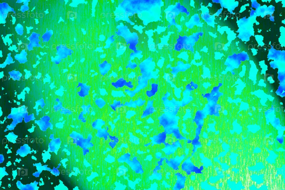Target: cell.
<instances>
[{"mask_svg": "<svg viewBox=\"0 0 285 190\" xmlns=\"http://www.w3.org/2000/svg\"><path fill=\"white\" fill-rule=\"evenodd\" d=\"M179 117L176 115L165 113L158 118L159 123L164 127L165 130L177 126Z\"/></svg>", "mask_w": 285, "mask_h": 190, "instance_id": "cell-1", "label": "cell"}, {"mask_svg": "<svg viewBox=\"0 0 285 190\" xmlns=\"http://www.w3.org/2000/svg\"><path fill=\"white\" fill-rule=\"evenodd\" d=\"M192 157H189L185 160L181 165V169L186 172L188 175L191 174V173H201V168L199 169L196 167L190 160Z\"/></svg>", "mask_w": 285, "mask_h": 190, "instance_id": "cell-2", "label": "cell"}, {"mask_svg": "<svg viewBox=\"0 0 285 190\" xmlns=\"http://www.w3.org/2000/svg\"><path fill=\"white\" fill-rule=\"evenodd\" d=\"M164 144L165 147L162 150L164 152L165 154L166 155H170L174 153L178 147L182 148L181 144L178 140L173 142L172 145L167 143Z\"/></svg>", "mask_w": 285, "mask_h": 190, "instance_id": "cell-3", "label": "cell"}, {"mask_svg": "<svg viewBox=\"0 0 285 190\" xmlns=\"http://www.w3.org/2000/svg\"><path fill=\"white\" fill-rule=\"evenodd\" d=\"M185 157V155H183L181 157L176 155L174 158H170L169 160L166 159L165 163L169 166L172 168L173 170H178L179 169L178 167L180 166L183 160L184 159Z\"/></svg>", "mask_w": 285, "mask_h": 190, "instance_id": "cell-4", "label": "cell"}, {"mask_svg": "<svg viewBox=\"0 0 285 190\" xmlns=\"http://www.w3.org/2000/svg\"><path fill=\"white\" fill-rule=\"evenodd\" d=\"M176 176L177 180L176 184L173 188V190H180L184 189L186 181V177L183 176V175L180 173H176Z\"/></svg>", "mask_w": 285, "mask_h": 190, "instance_id": "cell-5", "label": "cell"}, {"mask_svg": "<svg viewBox=\"0 0 285 190\" xmlns=\"http://www.w3.org/2000/svg\"><path fill=\"white\" fill-rule=\"evenodd\" d=\"M111 85L116 89L122 88L124 86L127 87L131 89H132L134 87L132 82L131 81L127 82L126 80L122 78H119L115 82H112L111 83Z\"/></svg>", "mask_w": 285, "mask_h": 190, "instance_id": "cell-6", "label": "cell"}, {"mask_svg": "<svg viewBox=\"0 0 285 190\" xmlns=\"http://www.w3.org/2000/svg\"><path fill=\"white\" fill-rule=\"evenodd\" d=\"M127 163L129 164V166L131 167L133 171L135 172L136 173L140 174L144 173L142 166L140 162L137 160V157H134L132 161L129 159L128 160Z\"/></svg>", "mask_w": 285, "mask_h": 190, "instance_id": "cell-7", "label": "cell"}, {"mask_svg": "<svg viewBox=\"0 0 285 190\" xmlns=\"http://www.w3.org/2000/svg\"><path fill=\"white\" fill-rule=\"evenodd\" d=\"M166 133L165 131L159 134L158 135L154 136L150 138L152 141V143L153 145H160L165 143L166 137Z\"/></svg>", "mask_w": 285, "mask_h": 190, "instance_id": "cell-8", "label": "cell"}, {"mask_svg": "<svg viewBox=\"0 0 285 190\" xmlns=\"http://www.w3.org/2000/svg\"><path fill=\"white\" fill-rule=\"evenodd\" d=\"M78 88L80 87L81 90L78 92V94L81 97H85L89 94V91L90 90V87L85 84L81 83H78Z\"/></svg>", "mask_w": 285, "mask_h": 190, "instance_id": "cell-9", "label": "cell"}, {"mask_svg": "<svg viewBox=\"0 0 285 190\" xmlns=\"http://www.w3.org/2000/svg\"><path fill=\"white\" fill-rule=\"evenodd\" d=\"M153 100L148 101L147 103L146 108L144 111L143 114L141 116V119L145 118L147 116L153 114L155 111L154 108L153 106Z\"/></svg>", "mask_w": 285, "mask_h": 190, "instance_id": "cell-10", "label": "cell"}, {"mask_svg": "<svg viewBox=\"0 0 285 190\" xmlns=\"http://www.w3.org/2000/svg\"><path fill=\"white\" fill-rule=\"evenodd\" d=\"M145 100H143L140 98H139L138 100L134 101H131L129 102H127L124 103L123 106H127L129 107L136 108L138 107H140L145 104Z\"/></svg>", "mask_w": 285, "mask_h": 190, "instance_id": "cell-11", "label": "cell"}, {"mask_svg": "<svg viewBox=\"0 0 285 190\" xmlns=\"http://www.w3.org/2000/svg\"><path fill=\"white\" fill-rule=\"evenodd\" d=\"M99 67L101 74L104 76L111 70L112 65L111 64L108 63L107 61H104L102 63L100 64Z\"/></svg>", "mask_w": 285, "mask_h": 190, "instance_id": "cell-12", "label": "cell"}, {"mask_svg": "<svg viewBox=\"0 0 285 190\" xmlns=\"http://www.w3.org/2000/svg\"><path fill=\"white\" fill-rule=\"evenodd\" d=\"M105 124V122L102 119H98L92 123V126L93 129L98 130L102 128Z\"/></svg>", "mask_w": 285, "mask_h": 190, "instance_id": "cell-13", "label": "cell"}, {"mask_svg": "<svg viewBox=\"0 0 285 190\" xmlns=\"http://www.w3.org/2000/svg\"><path fill=\"white\" fill-rule=\"evenodd\" d=\"M158 85L156 83H152L151 85V89L150 91L146 92V95L148 97H151L154 96L158 91Z\"/></svg>", "mask_w": 285, "mask_h": 190, "instance_id": "cell-14", "label": "cell"}, {"mask_svg": "<svg viewBox=\"0 0 285 190\" xmlns=\"http://www.w3.org/2000/svg\"><path fill=\"white\" fill-rule=\"evenodd\" d=\"M108 130L105 128H102L98 130L97 136L99 138H104L107 140L108 137L109 136V133L107 132Z\"/></svg>", "mask_w": 285, "mask_h": 190, "instance_id": "cell-15", "label": "cell"}, {"mask_svg": "<svg viewBox=\"0 0 285 190\" xmlns=\"http://www.w3.org/2000/svg\"><path fill=\"white\" fill-rule=\"evenodd\" d=\"M123 105V104H122L120 101L114 100L113 104L110 105L109 106L112 108L113 110L116 111L117 108L122 107Z\"/></svg>", "mask_w": 285, "mask_h": 190, "instance_id": "cell-16", "label": "cell"}, {"mask_svg": "<svg viewBox=\"0 0 285 190\" xmlns=\"http://www.w3.org/2000/svg\"><path fill=\"white\" fill-rule=\"evenodd\" d=\"M95 103L98 107L100 109H102L106 105V103L104 100L101 98H99L97 99L95 101Z\"/></svg>", "mask_w": 285, "mask_h": 190, "instance_id": "cell-17", "label": "cell"}, {"mask_svg": "<svg viewBox=\"0 0 285 190\" xmlns=\"http://www.w3.org/2000/svg\"><path fill=\"white\" fill-rule=\"evenodd\" d=\"M149 178H150V180H153L154 179L160 180L162 178V174L161 173H158V172L157 171H155V172L153 174L149 177Z\"/></svg>", "mask_w": 285, "mask_h": 190, "instance_id": "cell-18", "label": "cell"}, {"mask_svg": "<svg viewBox=\"0 0 285 190\" xmlns=\"http://www.w3.org/2000/svg\"><path fill=\"white\" fill-rule=\"evenodd\" d=\"M127 168L124 166H120V167L118 168V172H117V175L118 176H122L126 173ZM117 175V176H118Z\"/></svg>", "mask_w": 285, "mask_h": 190, "instance_id": "cell-19", "label": "cell"}, {"mask_svg": "<svg viewBox=\"0 0 285 190\" xmlns=\"http://www.w3.org/2000/svg\"><path fill=\"white\" fill-rule=\"evenodd\" d=\"M135 112L134 111H129L126 113V117L127 119H131V118L135 115Z\"/></svg>", "mask_w": 285, "mask_h": 190, "instance_id": "cell-20", "label": "cell"}, {"mask_svg": "<svg viewBox=\"0 0 285 190\" xmlns=\"http://www.w3.org/2000/svg\"><path fill=\"white\" fill-rule=\"evenodd\" d=\"M194 90V88L191 85L190 83H189V84L187 85L186 87V90L190 93L191 91H193Z\"/></svg>", "mask_w": 285, "mask_h": 190, "instance_id": "cell-21", "label": "cell"}, {"mask_svg": "<svg viewBox=\"0 0 285 190\" xmlns=\"http://www.w3.org/2000/svg\"><path fill=\"white\" fill-rule=\"evenodd\" d=\"M114 92H115V93H116V94H113V96H114V97H116V96H117V97L121 96H121H123V95H124V94H123V92H121V91H120V92L118 91V92H117V91H114Z\"/></svg>", "mask_w": 285, "mask_h": 190, "instance_id": "cell-22", "label": "cell"}, {"mask_svg": "<svg viewBox=\"0 0 285 190\" xmlns=\"http://www.w3.org/2000/svg\"><path fill=\"white\" fill-rule=\"evenodd\" d=\"M158 186V184L157 183H155L151 185V188L149 190H157Z\"/></svg>", "mask_w": 285, "mask_h": 190, "instance_id": "cell-23", "label": "cell"}, {"mask_svg": "<svg viewBox=\"0 0 285 190\" xmlns=\"http://www.w3.org/2000/svg\"><path fill=\"white\" fill-rule=\"evenodd\" d=\"M137 65L135 64H129L126 68H129L133 69Z\"/></svg>", "mask_w": 285, "mask_h": 190, "instance_id": "cell-24", "label": "cell"}, {"mask_svg": "<svg viewBox=\"0 0 285 190\" xmlns=\"http://www.w3.org/2000/svg\"><path fill=\"white\" fill-rule=\"evenodd\" d=\"M190 84H191V85L192 86L193 88H194L195 90H196L198 88V85L196 83H194L193 82H191Z\"/></svg>", "mask_w": 285, "mask_h": 190, "instance_id": "cell-25", "label": "cell"}, {"mask_svg": "<svg viewBox=\"0 0 285 190\" xmlns=\"http://www.w3.org/2000/svg\"><path fill=\"white\" fill-rule=\"evenodd\" d=\"M162 154L160 152H157L155 154V157L157 159H159L161 158Z\"/></svg>", "mask_w": 285, "mask_h": 190, "instance_id": "cell-26", "label": "cell"}, {"mask_svg": "<svg viewBox=\"0 0 285 190\" xmlns=\"http://www.w3.org/2000/svg\"><path fill=\"white\" fill-rule=\"evenodd\" d=\"M196 177L194 175H192L190 177V179L191 181H194L195 180Z\"/></svg>", "mask_w": 285, "mask_h": 190, "instance_id": "cell-27", "label": "cell"}]
</instances>
